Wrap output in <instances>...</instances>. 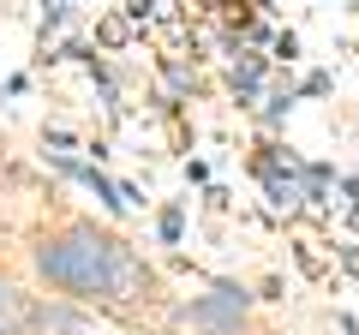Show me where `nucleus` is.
Masks as SVG:
<instances>
[{
	"label": "nucleus",
	"mask_w": 359,
	"mask_h": 335,
	"mask_svg": "<svg viewBox=\"0 0 359 335\" xmlns=\"http://www.w3.org/2000/svg\"><path fill=\"white\" fill-rule=\"evenodd\" d=\"M36 275L72 299H96V306H150L156 294L150 264L120 233H102L90 221H72L36 245Z\"/></svg>",
	"instance_id": "obj_1"
},
{
	"label": "nucleus",
	"mask_w": 359,
	"mask_h": 335,
	"mask_svg": "<svg viewBox=\"0 0 359 335\" xmlns=\"http://www.w3.org/2000/svg\"><path fill=\"white\" fill-rule=\"evenodd\" d=\"M180 323L198 329V335H240L245 329V287L216 282L204 299H192V306L180 311Z\"/></svg>",
	"instance_id": "obj_2"
},
{
	"label": "nucleus",
	"mask_w": 359,
	"mask_h": 335,
	"mask_svg": "<svg viewBox=\"0 0 359 335\" xmlns=\"http://www.w3.org/2000/svg\"><path fill=\"white\" fill-rule=\"evenodd\" d=\"M30 317H36V306H30V299L18 294V282H6V275H0V335L30 329Z\"/></svg>",
	"instance_id": "obj_3"
},
{
	"label": "nucleus",
	"mask_w": 359,
	"mask_h": 335,
	"mask_svg": "<svg viewBox=\"0 0 359 335\" xmlns=\"http://www.w3.org/2000/svg\"><path fill=\"white\" fill-rule=\"evenodd\" d=\"M30 329H36V335H78V329H84V317H78V311H66V306H36Z\"/></svg>",
	"instance_id": "obj_4"
},
{
	"label": "nucleus",
	"mask_w": 359,
	"mask_h": 335,
	"mask_svg": "<svg viewBox=\"0 0 359 335\" xmlns=\"http://www.w3.org/2000/svg\"><path fill=\"white\" fill-rule=\"evenodd\" d=\"M96 36H102L108 48H120V42L132 36V25H126V18H120V13H108V18H102V30H96Z\"/></svg>",
	"instance_id": "obj_5"
},
{
	"label": "nucleus",
	"mask_w": 359,
	"mask_h": 335,
	"mask_svg": "<svg viewBox=\"0 0 359 335\" xmlns=\"http://www.w3.org/2000/svg\"><path fill=\"white\" fill-rule=\"evenodd\" d=\"M162 240H180V204L162 210Z\"/></svg>",
	"instance_id": "obj_6"
},
{
	"label": "nucleus",
	"mask_w": 359,
	"mask_h": 335,
	"mask_svg": "<svg viewBox=\"0 0 359 335\" xmlns=\"http://www.w3.org/2000/svg\"><path fill=\"white\" fill-rule=\"evenodd\" d=\"M126 13H132V18H150L156 6H150V0H126Z\"/></svg>",
	"instance_id": "obj_7"
}]
</instances>
